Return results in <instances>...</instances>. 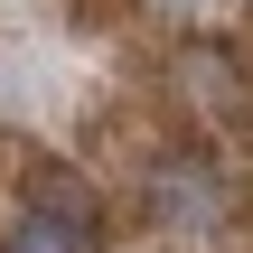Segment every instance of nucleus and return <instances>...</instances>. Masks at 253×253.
Masks as SVG:
<instances>
[{"mask_svg": "<svg viewBox=\"0 0 253 253\" xmlns=\"http://www.w3.org/2000/svg\"><path fill=\"white\" fill-rule=\"evenodd\" d=\"M75 244H84V235H66V225H47V216H19L0 253H75Z\"/></svg>", "mask_w": 253, "mask_h": 253, "instance_id": "obj_2", "label": "nucleus"}, {"mask_svg": "<svg viewBox=\"0 0 253 253\" xmlns=\"http://www.w3.org/2000/svg\"><path fill=\"white\" fill-rule=\"evenodd\" d=\"M244 141H253V103H244Z\"/></svg>", "mask_w": 253, "mask_h": 253, "instance_id": "obj_3", "label": "nucleus"}, {"mask_svg": "<svg viewBox=\"0 0 253 253\" xmlns=\"http://www.w3.org/2000/svg\"><path fill=\"white\" fill-rule=\"evenodd\" d=\"M28 216H47L66 235H94V188L75 169H28Z\"/></svg>", "mask_w": 253, "mask_h": 253, "instance_id": "obj_1", "label": "nucleus"}]
</instances>
